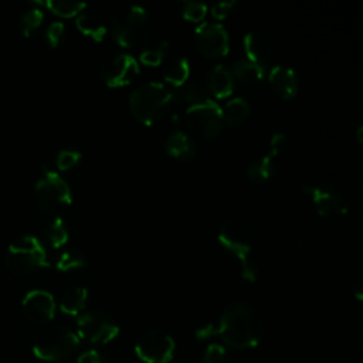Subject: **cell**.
I'll return each instance as SVG.
<instances>
[{
    "instance_id": "obj_1",
    "label": "cell",
    "mask_w": 363,
    "mask_h": 363,
    "mask_svg": "<svg viewBox=\"0 0 363 363\" xmlns=\"http://www.w3.org/2000/svg\"><path fill=\"white\" fill-rule=\"evenodd\" d=\"M214 333L234 349L255 347L264 333L262 319L258 311L245 301L230 302L214 325Z\"/></svg>"
},
{
    "instance_id": "obj_2",
    "label": "cell",
    "mask_w": 363,
    "mask_h": 363,
    "mask_svg": "<svg viewBox=\"0 0 363 363\" xmlns=\"http://www.w3.org/2000/svg\"><path fill=\"white\" fill-rule=\"evenodd\" d=\"M218 242L240 261L241 277L248 282L258 279V268L252 257L254 235L247 223L238 218L225 220L218 230Z\"/></svg>"
},
{
    "instance_id": "obj_3",
    "label": "cell",
    "mask_w": 363,
    "mask_h": 363,
    "mask_svg": "<svg viewBox=\"0 0 363 363\" xmlns=\"http://www.w3.org/2000/svg\"><path fill=\"white\" fill-rule=\"evenodd\" d=\"M172 102L173 89L159 81L145 82L129 95L130 112L145 126H152L160 121Z\"/></svg>"
},
{
    "instance_id": "obj_4",
    "label": "cell",
    "mask_w": 363,
    "mask_h": 363,
    "mask_svg": "<svg viewBox=\"0 0 363 363\" xmlns=\"http://www.w3.org/2000/svg\"><path fill=\"white\" fill-rule=\"evenodd\" d=\"M150 14L142 6H128L116 11L111 20V33L123 48L142 45L150 33Z\"/></svg>"
},
{
    "instance_id": "obj_5",
    "label": "cell",
    "mask_w": 363,
    "mask_h": 363,
    "mask_svg": "<svg viewBox=\"0 0 363 363\" xmlns=\"http://www.w3.org/2000/svg\"><path fill=\"white\" fill-rule=\"evenodd\" d=\"M81 339L65 326L44 329L33 343V353L43 362H61L71 357L79 347Z\"/></svg>"
},
{
    "instance_id": "obj_6",
    "label": "cell",
    "mask_w": 363,
    "mask_h": 363,
    "mask_svg": "<svg viewBox=\"0 0 363 363\" xmlns=\"http://www.w3.org/2000/svg\"><path fill=\"white\" fill-rule=\"evenodd\" d=\"M6 265L16 274H30L50 264L41 241L34 235H23L7 247Z\"/></svg>"
},
{
    "instance_id": "obj_7",
    "label": "cell",
    "mask_w": 363,
    "mask_h": 363,
    "mask_svg": "<svg viewBox=\"0 0 363 363\" xmlns=\"http://www.w3.org/2000/svg\"><path fill=\"white\" fill-rule=\"evenodd\" d=\"M34 196L38 207L45 213H57L72 203V193L67 182L54 170L44 169L35 182Z\"/></svg>"
},
{
    "instance_id": "obj_8",
    "label": "cell",
    "mask_w": 363,
    "mask_h": 363,
    "mask_svg": "<svg viewBox=\"0 0 363 363\" xmlns=\"http://www.w3.org/2000/svg\"><path fill=\"white\" fill-rule=\"evenodd\" d=\"M303 191L311 197L316 213L322 217H343L350 208V197L339 184L323 183L318 186H308Z\"/></svg>"
},
{
    "instance_id": "obj_9",
    "label": "cell",
    "mask_w": 363,
    "mask_h": 363,
    "mask_svg": "<svg viewBox=\"0 0 363 363\" xmlns=\"http://www.w3.org/2000/svg\"><path fill=\"white\" fill-rule=\"evenodd\" d=\"M184 123L194 135L204 139H213L220 133L224 125L221 106L211 98L190 105L184 113Z\"/></svg>"
},
{
    "instance_id": "obj_10",
    "label": "cell",
    "mask_w": 363,
    "mask_h": 363,
    "mask_svg": "<svg viewBox=\"0 0 363 363\" xmlns=\"http://www.w3.org/2000/svg\"><path fill=\"white\" fill-rule=\"evenodd\" d=\"M77 335L89 343H109L119 335V326L102 311H86L77 316Z\"/></svg>"
},
{
    "instance_id": "obj_11",
    "label": "cell",
    "mask_w": 363,
    "mask_h": 363,
    "mask_svg": "<svg viewBox=\"0 0 363 363\" xmlns=\"http://www.w3.org/2000/svg\"><path fill=\"white\" fill-rule=\"evenodd\" d=\"M174 349L173 337L162 329L146 330L135 345L136 356L145 363H169Z\"/></svg>"
},
{
    "instance_id": "obj_12",
    "label": "cell",
    "mask_w": 363,
    "mask_h": 363,
    "mask_svg": "<svg viewBox=\"0 0 363 363\" xmlns=\"http://www.w3.org/2000/svg\"><path fill=\"white\" fill-rule=\"evenodd\" d=\"M194 45L203 57H224L230 51L228 31L220 23L201 21L194 30Z\"/></svg>"
},
{
    "instance_id": "obj_13",
    "label": "cell",
    "mask_w": 363,
    "mask_h": 363,
    "mask_svg": "<svg viewBox=\"0 0 363 363\" xmlns=\"http://www.w3.org/2000/svg\"><path fill=\"white\" fill-rule=\"evenodd\" d=\"M140 72L139 61L130 54L109 55L101 65V77L111 88L129 85Z\"/></svg>"
},
{
    "instance_id": "obj_14",
    "label": "cell",
    "mask_w": 363,
    "mask_h": 363,
    "mask_svg": "<svg viewBox=\"0 0 363 363\" xmlns=\"http://www.w3.org/2000/svg\"><path fill=\"white\" fill-rule=\"evenodd\" d=\"M24 315L34 323H47L54 319L55 301L54 296L44 289L28 291L21 301Z\"/></svg>"
},
{
    "instance_id": "obj_15",
    "label": "cell",
    "mask_w": 363,
    "mask_h": 363,
    "mask_svg": "<svg viewBox=\"0 0 363 363\" xmlns=\"http://www.w3.org/2000/svg\"><path fill=\"white\" fill-rule=\"evenodd\" d=\"M267 79L272 92L281 99H292L298 94L296 72L288 65H274L269 69Z\"/></svg>"
},
{
    "instance_id": "obj_16",
    "label": "cell",
    "mask_w": 363,
    "mask_h": 363,
    "mask_svg": "<svg viewBox=\"0 0 363 363\" xmlns=\"http://www.w3.org/2000/svg\"><path fill=\"white\" fill-rule=\"evenodd\" d=\"M164 149L170 157L180 162H189L197 153V146L193 138L180 129H176L167 135Z\"/></svg>"
},
{
    "instance_id": "obj_17",
    "label": "cell",
    "mask_w": 363,
    "mask_h": 363,
    "mask_svg": "<svg viewBox=\"0 0 363 363\" xmlns=\"http://www.w3.org/2000/svg\"><path fill=\"white\" fill-rule=\"evenodd\" d=\"M242 45L245 52V60L265 68L271 60V45L265 37L257 33H247L242 37Z\"/></svg>"
},
{
    "instance_id": "obj_18",
    "label": "cell",
    "mask_w": 363,
    "mask_h": 363,
    "mask_svg": "<svg viewBox=\"0 0 363 363\" xmlns=\"http://www.w3.org/2000/svg\"><path fill=\"white\" fill-rule=\"evenodd\" d=\"M206 82H207L208 92L213 96H216L217 99H224V98L230 96L233 92V88H234V81H233L231 72L223 64H217L210 69Z\"/></svg>"
},
{
    "instance_id": "obj_19",
    "label": "cell",
    "mask_w": 363,
    "mask_h": 363,
    "mask_svg": "<svg viewBox=\"0 0 363 363\" xmlns=\"http://www.w3.org/2000/svg\"><path fill=\"white\" fill-rule=\"evenodd\" d=\"M207 82L200 78L187 79L182 86L173 91V102L186 104L187 106L208 99Z\"/></svg>"
},
{
    "instance_id": "obj_20",
    "label": "cell",
    "mask_w": 363,
    "mask_h": 363,
    "mask_svg": "<svg viewBox=\"0 0 363 363\" xmlns=\"http://www.w3.org/2000/svg\"><path fill=\"white\" fill-rule=\"evenodd\" d=\"M169 41L163 37H150L147 38L139 52V61L147 67H159L167 55Z\"/></svg>"
},
{
    "instance_id": "obj_21",
    "label": "cell",
    "mask_w": 363,
    "mask_h": 363,
    "mask_svg": "<svg viewBox=\"0 0 363 363\" xmlns=\"http://www.w3.org/2000/svg\"><path fill=\"white\" fill-rule=\"evenodd\" d=\"M230 72H231L233 81L244 88L255 86L264 78V68L257 64H252L248 60H238L233 65V69Z\"/></svg>"
},
{
    "instance_id": "obj_22",
    "label": "cell",
    "mask_w": 363,
    "mask_h": 363,
    "mask_svg": "<svg viewBox=\"0 0 363 363\" xmlns=\"http://www.w3.org/2000/svg\"><path fill=\"white\" fill-rule=\"evenodd\" d=\"M190 78V61L184 55L169 58L163 67V79L166 84L179 88Z\"/></svg>"
},
{
    "instance_id": "obj_23",
    "label": "cell",
    "mask_w": 363,
    "mask_h": 363,
    "mask_svg": "<svg viewBox=\"0 0 363 363\" xmlns=\"http://www.w3.org/2000/svg\"><path fill=\"white\" fill-rule=\"evenodd\" d=\"M221 111H223V123L234 129L245 123V121L251 113V106L245 98L237 96L227 101V104L224 105V108H221Z\"/></svg>"
},
{
    "instance_id": "obj_24",
    "label": "cell",
    "mask_w": 363,
    "mask_h": 363,
    "mask_svg": "<svg viewBox=\"0 0 363 363\" xmlns=\"http://www.w3.org/2000/svg\"><path fill=\"white\" fill-rule=\"evenodd\" d=\"M88 301V291L85 286L68 288L60 299V311L69 316H78L84 312Z\"/></svg>"
},
{
    "instance_id": "obj_25",
    "label": "cell",
    "mask_w": 363,
    "mask_h": 363,
    "mask_svg": "<svg viewBox=\"0 0 363 363\" xmlns=\"http://www.w3.org/2000/svg\"><path fill=\"white\" fill-rule=\"evenodd\" d=\"M75 26L84 35L92 38L96 43H101L108 31L104 21L92 13H81L79 16H77Z\"/></svg>"
},
{
    "instance_id": "obj_26",
    "label": "cell",
    "mask_w": 363,
    "mask_h": 363,
    "mask_svg": "<svg viewBox=\"0 0 363 363\" xmlns=\"http://www.w3.org/2000/svg\"><path fill=\"white\" fill-rule=\"evenodd\" d=\"M248 177L255 184H265L268 183L275 173V157L269 156L268 153L255 159L248 166Z\"/></svg>"
},
{
    "instance_id": "obj_27",
    "label": "cell",
    "mask_w": 363,
    "mask_h": 363,
    "mask_svg": "<svg viewBox=\"0 0 363 363\" xmlns=\"http://www.w3.org/2000/svg\"><path fill=\"white\" fill-rule=\"evenodd\" d=\"M45 241L52 247V248H61L62 245L67 244L69 233L67 230V225L61 217H54L51 218L43 230Z\"/></svg>"
},
{
    "instance_id": "obj_28",
    "label": "cell",
    "mask_w": 363,
    "mask_h": 363,
    "mask_svg": "<svg viewBox=\"0 0 363 363\" xmlns=\"http://www.w3.org/2000/svg\"><path fill=\"white\" fill-rule=\"evenodd\" d=\"M38 4L45 6L52 14L64 18L79 16L86 9V3L84 1H68V0H47Z\"/></svg>"
},
{
    "instance_id": "obj_29",
    "label": "cell",
    "mask_w": 363,
    "mask_h": 363,
    "mask_svg": "<svg viewBox=\"0 0 363 363\" xmlns=\"http://www.w3.org/2000/svg\"><path fill=\"white\" fill-rule=\"evenodd\" d=\"M182 17L191 23H201L208 11V7L201 1L193 0H182L177 4Z\"/></svg>"
},
{
    "instance_id": "obj_30",
    "label": "cell",
    "mask_w": 363,
    "mask_h": 363,
    "mask_svg": "<svg viewBox=\"0 0 363 363\" xmlns=\"http://www.w3.org/2000/svg\"><path fill=\"white\" fill-rule=\"evenodd\" d=\"M85 265H86L85 255L77 250H67V251L61 252L55 261V268L62 272L84 268Z\"/></svg>"
},
{
    "instance_id": "obj_31",
    "label": "cell",
    "mask_w": 363,
    "mask_h": 363,
    "mask_svg": "<svg viewBox=\"0 0 363 363\" xmlns=\"http://www.w3.org/2000/svg\"><path fill=\"white\" fill-rule=\"evenodd\" d=\"M44 20V13L41 9H30L20 18V31L24 37H30L34 31H37Z\"/></svg>"
},
{
    "instance_id": "obj_32",
    "label": "cell",
    "mask_w": 363,
    "mask_h": 363,
    "mask_svg": "<svg viewBox=\"0 0 363 363\" xmlns=\"http://www.w3.org/2000/svg\"><path fill=\"white\" fill-rule=\"evenodd\" d=\"M81 157H82L81 152H78L75 149H61L55 157L57 169L61 172L69 170L81 162Z\"/></svg>"
},
{
    "instance_id": "obj_33",
    "label": "cell",
    "mask_w": 363,
    "mask_h": 363,
    "mask_svg": "<svg viewBox=\"0 0 363 363\" xmlns=\"http://www.w3.org/2000/svg\"><path fill=\"white\" fill-rule=\"evenodd\" d=\"M203 363H227V353L224 346L218 343L208 345L203 354Z\"/></svg>"
},
{
    "instance_id": "obj_34",
    "label": "cell",
    "mask_w": 363,
    "mask_h": 363,
    "mask_svg": "<svg viewBox=\"0 0 363 363\" xmlns=\"http://www.w3.org/2000/svg\"><path fill=\"white\" fill-rule=\"evenodd\" d=\"M65 33V26L61 21H52L45 30V38L50 47L55 48L61 44Z\"/></svg>"
},
{
    "instance_id": "obj_35",
    "label": "cell",
    "mask_w": 363,
    "mask_h": 363,
    "mask_svg": "<svg viewBox=\"0 0 363 363\" xmlns=\"http://www.w3.org/2000/svg\"><path fill=\"white\" fill-rule=\"evenodd\" d=\"M237 4L235 0H225V1H218L216 3L211 9L210 13L216 20H224L228 17V14L231 13V10L234 9V6Z\"/></svg>"
},
{
    "instance_id": "obj_36",
    "label": "cell",
    "mask_w": 363,
    "mask_h": 363,
    "mask_svg": "<svg viewBox=\"0 0 363 363\" xmlns=\"http://www.w3.org/2000/svg\"><path fill=\"white\" fill-rule=\"evenodd\" d=\"M286 146V135L284 132H275L271 139H269V145H268V155L272 157H277Z\"/></svg>"
},
{
    "instance_id": "obj_37",
    "label": "cell",
    "mask_w": 363,
    "mask_h": 363,
    "mask_svg": "<svg viewBox=\"0 0 363 363\" xmlns=\"http://www.w3.org/2000/svg\"><path fill=\"white\" fill-rule=\"evenodd\" d=\"M77 363H105V360H104V357L101 356V353L98 350L89 349V350L82 352L78 356Z\"/></svg>"
},
{
    "instance_id": "obj_38",
    "label": "cell",
    "mask_w": 363,
    "mask_h": 363,
    "mask_svg": "<svg viewBox=\"0 0 363 363\" xmlns=\"http://www.w3.org/2000/svg\"><path fill=\"white\" fill-rule=\"evenodd\" d=\"M214 323H207V325H203L200 326L199 329H196V337L200 339V340H204V339H208L211 336H214Z\"/></svg>"
},
{
    "instance_id": "obj_39",
    "label": "cell",
    "mask_w": 363,
    "mask_h": 363,
    "mask_svg": "<svg viewBox=\"0 0 363 363\" xmlns=\"http://www.w3.org/2000/svg\"><path fill=\"white\" fill-rule=\"evenodd\" d=\"M354 296L357 301H362L363 299V288H362V281H359L354 286Z\"/></svg>"
},
{
    "instance_id": "obj_40",
    "label": "cell",
    "mask_w": 363,
    "mask_h": 363,
    "mask_svg": "<svg viewBox=\"0 0 363 363\" xmlns=\"http://www.w3.org/2000/svg\"><path fill=\"white\" fill-rule=\"evenodd\" d=\"M356 140L359 145L363 143V125H359L356 129Z\"/></svg>"
}]
</instances>
